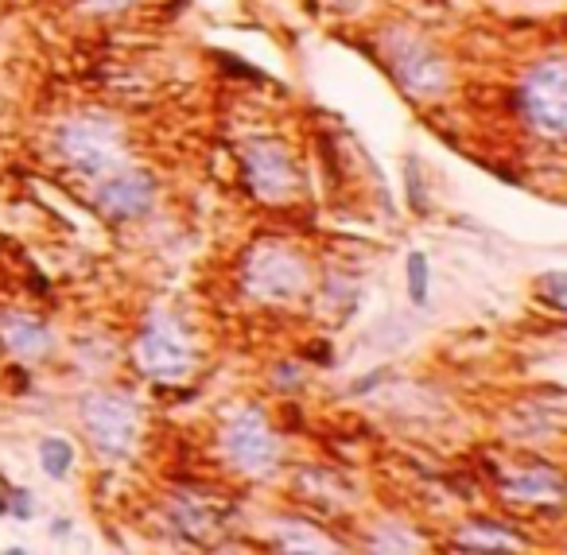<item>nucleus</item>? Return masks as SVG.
I'll list each match as a JSON object with an SVG mask.
<instances>
[{
	"label": "nucleus",
	"mask_w": 567,
	"mask_h": 555,
	"mask_svg": "<svg viewBox=\"0 0 567 555\" xmlns=\"http://www.w3.org/2000/svg\"><path fill=\"white\" fill-rule=\"evenodd\" d=\"M241 284L257 303H296L311 288V265L288 241H257L241 261Z\"/></svg>",
	"instance_id": "1"
},
{
	"label": "nucleus",
	"mask_w": 567,
	"mask_h": 555,
	"mask_svg": "<svg viewBox=\"0 0 567 555\" xmlns=\"http://www.w3.org/2000/svg\"><path fill=\"white\" fill-rule=\"evenodd\" d=\"M55 144H59L62 160L90 180H105L117 167H125V137H120L117 120L102 117V113H78V117L62 120Z\"/></svg>",
	"instance_id": "2"
},
{
	"label": "nucleus",
	"mask_w": 567,
	"mask_h": 555,
	"mask_svg": "<svg viewBox=\"0 0 567 555\" xmlns=\"http://www.w3.org/2000/svg\"><path fill=\"white\" fill-rule=\"evenodd\" d=\"M78 419L86 427L90 443L105 459H129L140 443V404L129 393L94 389L78 404Z\"/></svg>",
	"instance_id": "3"
},
{
	"label": "nucleus",
	"mask_w": 567,
	"mask_h": 555,
	"mask_svg": "<svg viewBox=\"0 0 567 555\" xmlns=\"http://www.w3.org/2000/svg\"><path fill=\"white\" fill-rule=\"evenodd\" d=\"M137 361L152 381L180 384L195 369V342L172 311H152L137 334Z\"/></svg>",
	"instance_id": "4"
},
{
	"label": "nucleus",
	"mask_w": 567,
	"mask_h": 555,
	"mask_svg": "<svg viewBox=\"0 0 567 555\" xmlns=\"http://www.w3.org/2000/svg\"><path fill=\"white\" fill-rule=\"evenodd\" d=\"M222 454L238 474H250V478L273 474L276 459H280V439L257 404L238 408L222 427Z\"/></svg>",
	"instance_id": "5"
},
{
	"label": "nucleus",
	"mask_w": 567,
	"mask_h": 555,
	"mask_svg": "<svg viewBox=\"0 0 567 555\" xmlns=\"http://www.w3.org/2000/svg\"><path fill=\"white\" fill-rule=\"evenodd\" d=\"M524 120L548 140H564L567 132V67L564 59H544L524 74L517 90Z\"/></svg>",
	"instance_id": "6"
},
{
	"label": "nucleus",
	"mask_w": 567,
	"mask_h": 555,
	"mask_svg": "<svg viewBox=\"0 0 567 555\" xmlns=\"http://www.w3.org/2000/svg\"><path fill=\"white\" fill-rule=\"evenodd\" d=\"M245 187L261 203H288L300 195V163L296 152L280 140H253L241 155Z\"/></svg>",
	"instance_id": "7"
},
{
	"label": "nucleus",
	"mask_w": 567,
	"mask_h": 555,
	"mask_svg": "<svg viewBox=\"0 0 567 555\" xmlns=\"http://www.w3.org/2000/svg\"><path fill=\"white\" fill-rule=\"evenodd\" d=\"M389 74L416 102H431V97H439L451 85V70L443 62V55L436 47H428L424 39H416V35L393 39V47H389Z\"/></svg>",
	"instance_id": "8"
},
{
	"label": "nucleus",
	"mask_w": 567,
	"mask_h": 555,
	"mask_svg": "<svg viewBox=\"0 0 567 555\" xmlns=\"http://www.w3.org/2000/svg\"><path fill=\"white\" fill-rule=\"evenodd\" d=\"M155 203V180L140 167H117L113 175L97 180L94 206L109 218V222H137L152 210Z\"/></svg>",
	"instance_id": "9"
},
{
	"label": "nucleus",
	"mask_w": 567,
	"mask_h": 555,
	"mask_svg": "<svg viewBox=\"0 0 567 555\" xmlns=\"http://www.w3.org/2000/svg\"><path fill=\"white\" fill-rule=\"evenodd\" d=\"M0 342L24 361L51 358V331L27 311H0Z\"/></svg>",
	"instance_id": "10"
},
{
	"label": "nucleus",
	"mask_w": 567,
	"mask_h": 555,
	"mask_svg": "<svg viewBox=\"0 0 567 555\" xmlns=\"http://www.w3.org/2000/svg\"><path fill=\"white\" fill-rule=\"evenodd\" d=\"M501 489L521 505H552V509L564 505V478L556 466H544V462L517 470L513 478L501 474Z\"/></svg>",
	"instance_id": "11"
},
{
	"label": "nucleus",
	"mask_w": 567,
	"mask_h": 555,
	"mask_svg": "<svg viewBox=\"0 0 567 555\" xmlns=\"http://www.w3.org/2000/svg\"><path fill=\"white\" fill-rule=\"evenodd\" d=\"M39 466L51 482L70 478V470H74V443L62 436H44L39 439Z\"/></svg>",
	"instance_id": "12"
},
{
	"label": "nucleus",
	"mask_w": 567,
	"mask_h": 555,
	"mask_svg": "<svg viewBox=\"0 0 567 555\" xmlns=\"http://www.w3.org/2000/svg\"><path fill=\"white\" fill-rule=\"evenodd\" d=\"M404 280H408V299H413L416 308L428 303V291H431V268H428V253L413 248L408 261H404Z\"/></svg>",
	"instance_id": "13"
},
{
	"label": "nucleus",
	"mask_w": 567,
	"mask_h": 555,
	"mask_svg": "<svg viewBox=\"0 0 567 555\" xmlns=\"http://www.w3.org/2000/svg\"><path fill=\"white\" fill-rule=\"evenodd\" d=\"M536 296H541L552 311H564L567 308V273L536 276Z\"/></svg>",
	"instance_id": "14"
},
{
	"label": "nucleus",
	"mask_w": 567,
	"mask_h": 555,
	"mask_svg": "<svg viewBox=\"0 0 567 555\" xmlns=\"http://www.w3.org/2000/svg\"><path fill=\"white\" fill-rule=\"evenodd\" d=\"M404 183H408V203H413L416 213L428 210V198H424V167L416 155H408V163H404Z\"/></svg>",
	"instance_id": "15"
},
{
	"label": "nucleus",
	"mask_w": 567,
	"mask_h": 555,
	"mask_svg": "<svg viewBox=\"0 0 567 555\" xmlns=\"http://www.w3.org/2000/svg\"><path fill=\"white\" fill-rule=\"evenodd\" d=\"M4 512L9 517H16V521H32L35 517V505H32V494L20 486H9L4 489Z\"/></svg>",
	"instance_id": "16"
},
{
	"label": "nucleus",
	"mask_w": 567,
	"mask_h": 555,
	"mask_svg": "<svg viewBox=\"0 0 567 555\" xmlns=\"http://www.w3.org/2000/svg\"><path fill=\"white\" fill-rule=\"evenodd\" d=\"M132 4H140V0H82V9L102 12V16H109V12H125V9H132Z\"/></svg>",
	"instance_id": "17"
},
{
	"label": "nucleus",
	"mask_w": 567,
	"mask_h": 555,
	"mask_svg": "<svg viewBox=\"0 0 567 555\" xmlns=\"http://www.w3.org/2000/svg\"><path fill=\"white\" fill-rule=\"evenodd\" d=\"M4 489H9V482L0 478V517H4Z\"/></svg>",
	"instance_id": "18"
}]
</instances>
